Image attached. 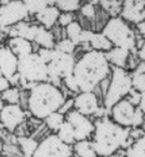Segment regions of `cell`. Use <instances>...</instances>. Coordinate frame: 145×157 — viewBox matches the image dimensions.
Returning <instances> with one entry per match:
<instances>
[{
	"label": "cell",
	"instance_id": "f1b7e54d",
	"mask_svg": "<svg viewBox=\"0 0 145 157\" xmlns=\"http://www.w3.org/2000/svg\"><path fill=\"white\" fill-rule=\"evenodd\" d=\"M65 121V115L60 112H54V113L50 114L47 118H44V124H46L47 128L50 131L56 132L59 128L63 125Z\"/></svg>",
	"mask_w": 145,
	"mask_h": 157
},
{
	"label": "cell",
	"instance_id": "277c9868",
	"mask_svg": "<svg viewBox=\"0 0 145 157\" xmlns=\"http://www.w3.org/2000/svg\"><path fill=\"white\" fill-rule=\"evenodd\" d=\"M114 47H119L133 52L136 50L138 34L128 22L120 16H112L108 19L101 30Z\"/></svg>",
	"mask_w": 145,
	"mask_h": 157
},
{
	"label": "cell",
	"instance_id": "74e56055",
	"mask_svg": "<svg viewBox=\"0 0 145 157\" xmlns=\"http://www.w3.org/2000/svg\"><path fill=\"white\" fill-rule=\"evenodd\" d=\"M145 115L142 111L140 109V107L136 106L135 107V112H134V116H133V123H132V127L133 128H138L140 126H142L143 121H144Z\"/></svg>",
	"mask_w": 145,
	"mask_h": 157
},
{
	"label": "cell",
	"instance_id": "ffe728a7",
	"mask_svg": "<svg viewBox=\"0 0 145 157\" xmlns=\"http://www.w3.org/2000/svg\"><path fill=\"white\" fill-rule=\"evenodd\" d=\"M34 42L38 48H48V49H53L55 48L56 44V39L54 37L53 33L51 32V29L44 27V26L39 25L38 26L37 33L35 36Z\"/></svg>",
	"mask_w": 145,
	"mask_h": 157
},
{
	"label": "cell",
	"instance_id": "5b68a950",
	"mask_svg": "<svg viewBox=\"0 0 145 157\" xmlns=\"http://www.w3.org/2000/svg\"><path fill=\"white\" fill-rule=\"evenodd\" d=\"M17 73L20 75V88L29 90L32 86L48 81V65L36 52L19 58Z\"/></svg>",
	"mask_w": 145,
	"mask_h": 157
},
{
	"label": "cell",
	"instance_id": "b9f144b4",
	"mask_svg": "<svg viewBox=\"0 0 145 157\" xmlns=\"http://www.w3.org/2000/svg\"><path fill=\"white\" fill-rule=\"evenodd\" d=\"M136 34H139L142 38H145V19L136 24Z\"/></svg>",
	"mask_w": 145,
	"mask_h": 157
},
{
	"label": "cell",
	"instance_id": "4fadbf2b",
	"mask_svg": "<svg viewBox=\"0 0 145 157\" xmlns=\"http://www.w3.org/2000/svg\"><path fill=\"white\" fill-rule=\"evenodd\" d=\"M119 16L129 24H139L145 19V7L143 0H124L122 1Z\"/></svg>",
	"mask_w": 145,
	"mask_h": 157
},
{
	"label": "cell",
	"instance_id": "7c38bea8",
	"mask_svg": "<svg viewBox=\"0 0 145 157\" xmlns=\"http://www.w3.org/2000/svg\"><path fill=\"white\" fill-rule=\"evenodd\" d=\"M135 107L136 106H134L127 99H122L109 109V118L121 127L131 128Z\"/></svg>",
	"mask_w": 145,
	"mask_h": 157
},
{
	"label": "cell",
	"instance_id": "52a82bcc",
	"mask_svg": "<svg viewBox=\"0 0 145 157\" xmlns=\"http://www.w3.org/2000/svg\"><path fill=\"white\" fill-rule=\"evenodd\" d=\"M75 54L64 53L54 48V58L48 65V81L60 87L62 79L71 75L76 64Z\"/></svg>",
	"mask_w": 145,
	"mask_h": 157
},
{
	"label": "cell",
	"instance_id": "7402d4cb",
	"mask_svg": "<svg viewBox=\"0 0 145 157\" xmlns=\"http://www.w3.org/2000/svg\"><path fill=\"white\" fill-rule=\"evenodd\" d=\"M89 46L90 49L101 51V52H104V53L108 52L114 47L113 44L107 39V37L102 32H94Z\"/></svg>",
	"mask_w": 145,
	"mask_h": 157
},
{
	"label": "cell",
	"instance_id": "f5cc1de1",
	"mask_svg": "<svg viewBox=\"0 0 145 157\" xmlns=\"http://www.w3.org/2000/svg\"><path fill=\"white\" fill-rule=\"evenodd\" d=\"M143 3H144V7H145V0H143Z\"/></svg>",
	"mask_w": 145,
	"mask_h": 157
},
{
	"label": "cell",
	"instance_id": "d6a6232c",
	"mask_svg": "<svg viewBox=\"0 0 145 157\" xmlns=\"http://www.w3.org/2000/svg\"><path fill=\"white\" fill-rule=\"evenodd\" d=\"M55 48L58 49V50L64 52V53L74 54L77 51V49H78V47L71 41V40H69L68 38L64 37L59 40V41H56Z\"/></svg>",
	"mask_w": 145,
	"mask_h": 157
},
{
	"label": "cell",
	"instance_id": "f35d334b",
	"mask_svg": "<svg viewBox=\"0 0 145 157\" xmlns=\"http://www.w3.org/2000/svg\"><path fill=\"white\" fill-rule=\"evenodd\" d=\"M128 101L130 102L131 104H133L134 106H138L139 103H140V99H141V93L139 91L134 90L133 88L131 89V91L129 92V94L127 95L126 98Z\"/></svg>",
	"mask_w": 145,
	"mask_h": 157
},
{
	"label": "cell",
	"instance_id": "603a6c76",
	"mask_svg": "<svg viewBox=\"0 0 145 157\" xmlns=\"http://www.w3.org/2000/svg\"><path fill=\"white\" fill-rule=\"evenodd\" d=\"M73 151H74V154H76L78 157H97L93 148L92 142L89 139L77 141L73 145Z\"/></svg>",
	"mask_w": 145,
	"mask_h": 157
},
{
	"label": "cell",
	"instance_id": "7bdbcfd3",
	"mask_svg": "<svg viewBox=\"0 0 145 157\" xmlns=\"http://www.w3.org/2000/svg\"><path fill=\"white\" fill-rule=\"evenodd\" d=\"M136 56H138V58L140 59V61L145 62V38L143 39L141 47L138 49V54H136Z\"/></svg>",
	"mask_w": 145,
	"mask_h": 157
},
{
	"label": "cell",
	"instance_id": "d6986e66",
	"mask_svg": "<svg viewBox=\"0 0 145 157\" xmlns=\"http://www.w3.org/2000/svg\"><path fill=\"white\" fill-rule=\"evenodd\" d=\"M130 54H131V51L127 49L113 47L108 52H106L105 56L112 66L127 68V63L130 58Z\"/></svg>",
	"mask_w": 145,
	"mask_h": 157
},
{
	"label": "cell",
	"instance_id": "7dc6e473",
	"mask_svg": "<svg viewBox=\"0 0 145 157\" xmlns=\"http://www.w3.org/2000/svg\"><path fill=\"white\" fill-rule=\"evenodd\" d=\"M100 1H101V0H87V2L92 3V5H94V6H99Z\"/></svg>",
	"mask_w": 145,
	"mask_h": 157
},
{
	"label": "cell",
	"instance_id": "ba28073f",
	"mask_svg": "<svg viewBox=\"0 0 145 157\" xmlns=\"http://www.w3.org/2000/svg\"><path fill=\"white\" fill-rule=\"evenodd\" d=\"M71 145L61 141L56 134H49L39 142L32 157H73Z\"/></svg>",
	"mask_w": 145,
	"mask_h": 157
},
{
	"label": "cell",
	"instance_id": "9a60e30c",
	"mask_svg": "<svg viewBox=\"0 0 145 157\" xmlns=\"http://www.w3.org/2000/svg\"><path fill=\"white\" fill-rule=\"evenodd\" d=\"M19 58L7 44L0 46V72L6 78L10 79L17 73Z\"/></svg>",
	"mask_w": 145,
	"mask_h": 157
},
{
	"label": "cell",
	"instance_id": "836d02e7",
	"mask_svg": "<svg viewBox=\"0 0 145 157\" xmlns=\"http://www.w3.org/2000/svg\"><path fill=\"white\" fill-rule=\"evenodd\" d=\"M132 88L140 93L145 92V72L144 73H131Z\"/></svg>",
	"mask_w": 145,
	"mask_h": 157
},
{
	"label": "cell",
	"instance_id": "cb8c5ba5",
	"mask_svg": "<svg viewBox=\"0 0 145 157\" xmlns=\"http://www.w3.org/2000/svg\"><path fill=\"white\" fill-rule=\"evenodd\" d=\"M55 134L59 136V139H60L61 141L68 144V145L73 146L77 142L76 136H75L74 128L71 127V125L66 119H65V121L63 123V125L59 128V130L55 132Z\"/></svg>",
	"mask_w": 145,
	"mask_h": 157
},
{
	"label": "cell",
	"instance_id": "d590c367",
	"mask_svg": "<svg viewBox=\"0 0 145 157\" xmlns=\"http://www.w3.org/2000/svg\"><path fill=\"white\" fill-rule=\"evenodd\" d=\"M74 21H76L75 13H71V12H61L58 20V25L61 26L62 28H65L67 25H69Z\"/></svg>",
	"mask_w": 145,
	"mask_h": 157
},
{
	"label": "cell",
	"instance_id": "d4e9b609",
	"mask_svg": "<svg viewBox=\"0 0 145 157\" xmlns=\"http://www.w3.org/2000/svg\"><path fill=\"white\" fill-rule=\"evenodd\" d=\"M83 27L79 21H74L73 23H71L69 25H67L64 28L65 37L68 38L69 40L74 42L77 47L79 46V38H80L81 32H82Z\"/></svg>",
	"mask_w": 145,
	"mask_h": 157
},
{
	"label": "cell",
	"instance_id": "2e32d148",
	"mask_svg": "<svg viewBox=\"0 0 145 157\" xmlns=\"http://www.w3.org/2000/svg\"><path fill=\"white\" fill-rule=\"evenodd\" d=\"M38 23H32L28 21L20 22L19 24H16L14 26H11L9 28L2 29L3 32L7 34L8 38L10 37H22L24 39H27L29 41H34L36 33H37Z\"/></svg>",
	"mask_w": 145,
	"mask_h": 157
},
{
	"label": "cell",
	"instance_id": "1f68e13d",
	"mask_svg": "<svg viewBox=\"0 0 145 157\" xmlns=\"http://www.w3.org/2000/svg\"><path fill=\"white\" fill-rule=\"evenodd\" d=\"M1 98L7 104H20L21 101V89L19 87H10L1 93Z\"/></svg>",
	"mask_w": 145,
	"mask_h": 157
},
{
	"label": "cell",
	"instance_id": "484cf974",
	"mask_svg": "<svg viewBox=\"0 0 145 157\" xmlns=\"http://www.w3.org/2000/svg\"><path fill=\"white\" fill-rule=\"evenodd\" d=\"M127 156L128 157H145V133L127 147Z\"/></svg>",
	"mask_w": 145,
	"mask_h": 157
},
{
	"label": "cell",
	"instance_id": "4dcf8cb0",
	"mask_svg": "<svg viewBox=\"0 0 145 157\" xmlns=\"http://www.w3.org/2000/svg\"><path fill=\"white\" fill-rule=\"evenodd\" d=\"M29 15H36L49 6L48 0H22Z\"/></svg>",
	"mask_w": 145,
	"mask_h": 157
},
{
	"label": "cell",
	"instance_id": "f6af8a7d",
	"mask_svg": "<svg viewBox=\"0 0 145 157\" xmlns=\"http://www.w3.org/2000/svg\"><path fill=\"white\" fill-rule=\"evenodd\" d=\"M8 40V36L5 32H3L1 28H0V46H2V44H6Z\"/></svg>",
	"mask_w": 145,
	"mask_h": 157
},
{
	"label": "cell",
	"instance_id": "8992f818",
	"mask_svg": "<svg viewBox=\"0 0 145 157\" xmlns=\"http://www.w3.org/2000/svg\"><path fill=\"white\" fill-rule=\"evenodd\" d=\"M132 89V79L130 74L126 68L112 66L109 85L103 97V105L106 111L115 105L120 100L126 99L127 95Z\"/></svg>",
	"mask_w": 145,
	"mask_h": 157
},
{
	"label": "cell",
	"instance_id": "8d00e7d4",
	"mask_svg": "<svg viewBox=\"0 0 145 157\" xmlns=\"http://www.w3.org/2000/svg\"><path fill=\"white\" fill-rule=\"evenodd\" d=\"M36 53L39 56V58L44 61L46 64H49L54 58V48L48 49V48H39Z\"/></svg>",
	"mask_w": 145,
	"mask_h": 157
},
{
	"label": "cell",
	"instance_id": "60d3db41",
	"mask_svg": "<svg viewBox=\"0 0 145 157\" xmlns=\"http://www.w3.org/2000/svg\"><path fill=\"white\" fill-rule=\"evenodd\" d=\"M10 87H11V83H10L9 79L6 78L5 76H0V94L5 92Z\"/></svg>",
	"mask_w": 145,
	"mask_h": 157
},
{
	"label": "cell",
	"instance_id": "30bf717a",
	"mask_svg": "<svg viewBox=\"0 0 145 157\" xmlns=\"http://www.w3.org/2000/svg\"><path fill=\"white\" fill-rule=\"evenodd\" d=\"M65 119L74 128L76 141L87 140L93 134L94 123H92L88 116L79 113L76 109H71L65 114Z\"/></svg>",
	"mask_w": 145,
	"mask_h": 157
},
{
	"label": "cell",
	"instance_id": "ac0fdd59",
	"mask_svg": "<svg viewBox=\"0 0 145 157\" xmlns=\"http://www.w3.org/2000/svg\"><path fill=\"white\" fill-rule=\"evenodd\" d=\"M60 14L61 11L55 6H48L42 11L36 14L35 17H36V21H37V23L39 25L44 26V27L48 28V29H52L58 24Z\"/></svg>",
	"mask_w": 145,
	"mask_h": 157
},
{
	"label": "cell",
	"instance_id": "816d5d0a",
	"mask_svg": "<svg viewBox=\"0 0 145 157\" xmlns=\"http://www.w3.org/2000/svg\"><path fill=\"white\" fill-rule=\"evenodd\" d=\"M142 126H143V128H144V130H145V118H144V121H143Z\"/></svg>",
	"mask_w": 145,
	"mask_h": 157
},
{
	"label": "cell",
	"instance_id": "83f0119b",
	"mask_svg": "<svg viewBox=\"0 0 145 157\" xmlns=\"http://www.w3.org/2000/svg\"><path fill=\"white\" fill-rule=\"evenodd\" d=\"M99 6L100 9L105 11L112 17V16H119L122 2L118 0H101Z\"/></svg>",
	"mask_w": 145,
	"mask_h": 157
},
{
	"label": "cell",
	"instance_id": "7a4b0ae2",
	"mask_svg": "<svg viewBox=\"0 0 145 157\" xmlns=\"http://www.w3.org/2000/svg\"><path fill=\"white\" fill-rule=\"evenodd\" d=\"M91 142L97 157H109L119 148L129 147L134 140L130 136V128L121 127L108 116H104L94 123Z\"/></svg>",
	"mask_w": 145,
	"mask_h": 157
},
{
	"label": "cell",
	"instance_id": "5bb4252c",
	"mask_svg": "<svg viewBox=\"0 0 145 157\" xmlns=\"http://www.w3.org/2000/svg\"><path fill=\"white\" fill-rule=\"evenodd\" d=\"M99 109V98L94 91L79 92L74 98V109L88 117L94 115Z\"/></svg>",
	"mask_w": 145,
	"mask_h": 157
},
{
	"label": "cell",
	"instance_id": "4316f807",
	"mask_svg": "<svg viewBox=\"0 0 145 157\" xmlns=\"http://www.w3.org/2000/svg\"><path fill=\"white\" fill-rule=\"evenodd\" d=\"M53 6H55L61 12H71L75 13L78 11L82 5V0H52Z\"/></svg>",
	"mask_w": 145,
	"mask_h": 157
},
{
	"label": "cell",
	"instance_id": "3957f363",
	"mask_svg": "<svg viewBox=\"0 0 145 157\" xmlns=\"http://www.w3.org/2000/svg\"><path fill=\"white\" fill-rule=\"evenodd\" d=\"M66 98L60 87L50 81L36 83L28 90L26 109L32 117L44 120L50 114L59 112Z\"/></svg>",
	"mask_w": 145,
	"mask_h": 157
},
{
	"label": "cell",
	"instance_id": "f546056e",
	"mask_svg": "<svg viewBox=\"0 0 145 157\" xmlns=\"http://www.w3.org/2000/svg\"><path fill=\"white\" fill-rule=\"evenodd\" d=\"M79 15L80 17H82V20L90 22L93 26V21H94L95 16L97 13V7L90 2H85L80 6L79 8Z\"/></svg>",
	"mask_w": 145,
	"mask_h": 157
},
{
	"label": "cell",
	"instance_id": "bcb514c9",
	"mask_svg": "<svg viewBox=\"0 0 145 157\" xmlns=\"http://www.w3.org/2000/svg\"><path fill=\"white\" fill-rule=\"evenodd\" d=\"M7 131V130L5 129V128H3V126L1 125V124H0V140H1V139L3 138V136H5V132Z\"/></svg>",
	"mask_w": 145,
	"mask_h": 157
},
{
	"label": "cell",
	"instance_id": "8fae6325",
	"mask_svg": "<svg viewBox=\"0 0 145 157\" xmlns=\"http://www.w3.org/2000/svg\"><path fill=\"white\" fill-rule=\"evenodd\" d=\"M26 119V112L20 104H6L0 111V124L8 132H14Z\"/></svg>",
	"mask_w": 145,
	"mask_h": 157
},
{
	"label": "cell",
	"instance_id": "e575fe53",
	"mask_svg": "<svg viewBox=\"0 0 145 157\" xmlns=\"http://www.w3.org/2000/svg\"><path fill=\"white\" fill-rule=\"evenodd\" d=\"M62 83L64 85V87L69 91V92H73V93L80 92V90H79V86H78V83H77V80L73 74L64 77V78L62 79Z\"/></svg>",
	"mask_w": 145,
	"mask_h": 157
},
{
	"label": "cell",
	"instance_id": "9c48e42d",
	"mask_svg": "<svg viewBox=\"0 0 145 157\" xmlns=\"http://www.w3.org/2000/svg\"><path fill=\"white\" fill-rule=\"evenodd\" d=\"M29 16L22 0H11L8 5L0 7V28L6 29L20 22L27 21Z\"/></svg>",
	"mask_w": 145,
	"mask_h": 157
},
{
	"label": "cell",
	"instance_id": "ab89813d",
	"mask_svg": "<svg viewBox=\"0 0 145 157\" xmlns=\"http://www.w3.org/2000/svg\"><path fill=\"white\" fill-rule=\"evenodd\" d=\"M71 107H74V99H71V100H65V102L63 103V105L61 106V109H60V113H62V114H66V113H68L69 111H71Z\"/></svg>",
	"mask_w": 145,
	"mask_h": 157
},
{
	"label": "cell",
	"instance_id": "db71d44e",
	"mask_svg": "<svg viewBox=\"0 0 145 157\" xmlns=\"http://www.w3.org/2000/svg\"><path fill=\"white\" fill-rule=\"evenodd\" d=\"M118 1H121V2H122V1H124V0H118Z\"/></svg>",
	"mask_w": 145,
	"mask_h": 157
},
{
	"label": "cell",
	"instance_id": "ee69618b",
	"mask_svg": "<svg viewBox=\"0 0 145 157\" xmlns=\"http://www.w3.org/2000/svg\"><path fill=\"white\" fill-rule=\"evenodd\" d=\"M138 106L140 107V109L143 112V113H144V115H145V92L141 93L140 103H139V105H138Z\"/></svg>",
	"mask_w": 145,
	"mask_h": 157
},
{
	"label": "cell",
	"instance_id": "9f6ffc18",
	"mask_svg": "<svg viewBox=\"0 0 145 157\" xmlns=\"http://www.w3.org/2000/svg\"><path fill=\"white\" fill-rule=\"evenodd\" d=\"M0 76H2V75H1V72H0Z\"/></svg>",
	"mask_w": 145,
	"mask_h": 157
},
{
	"label": "cell",
	"instance_id": "681fc988",
	"mask_svg": "<svg viewBox=\"0 0 145 157\" xmlns=\"http://www.w3.org/2000/svg\"><path fill=\"white\" fill-rule=\"evenodd\" d=\"M2 154H3V143L0 141V157H2Z\"/></svg>",
	"mask_w": 145,
	"mask_h": 157
},
{
	"label": "cell",
	"instance_id": "f907efd6",
	"mask_svg": "<svg viewBox=\"0 0 145 157\" xmlns=\"http://www.w3.org/2000/svg\"><path fill=\"white\" fill-rule=\"evenodd\" d=\"M10 1H11V0H0V5H1V6H6V5H8Z\"/></svg>",
	"mask_w": 145,
	"mask_h": 157
},
{
	"label": "cell",
	"instance_id": "11a10c76",
	"mask_svg": "<svg viewBox=\"0 0 145 157\" xmlns=\"http://www.w3.org/2000/svg\"><path fill=\"white\" fill-rule=\"evenodd\" d=\"M121 157H128V156H127V155H126V156H121Z\"/></svg>",
	"mask_w": 145,
	"mask_h": 157
},
{
	"label": "cell",
	"instance_id": "6da1fadb",
	"mask_svg": "<svg viewBox=\"0 0 145 157\" xmlns=\"http://www.w3.org/2000/svg\"><path fill=\"white\" fill-rule=\"evenodd\" d=\"M112 65L105 53L97 50L85 51L76 60L73 75L80 92L95 91L102 80L111 76Z\"/></svg>",
	"mask_w": 145,
	"mask_h": 157
},
{
	"label": "cell",
	"instance_id": "44dd1931",
	"mask_svg": "<svg viewBox=\"0 0 145 157\" xmlns=\"http://www.w3.org/2000/svg\"><path fill=\"white\" fill-rule=\"evenodd\" d=\"M16 144L19 146L20 151L23 157H32L38 147L39 142L34 138L22 136L16 139Z\"/></svg>",
	"mask_w": 145,
	"mask_h": 157
},
{
	"label": "cell",
	"instance_id": "c3c4849f",
	"mask_svg": "<svg viewBox=\"0 0 145 157\" xmlns=\"http://www.w3.org/2000/svg\"><path fill=\"white\" fill-rule=\"evenodd\" d=\"M6 105V103H5V101L2 100V98H1V95H0V111L3 109V106Z\"/></svg>",
	"mask_w": 145,
	"mask_h": 157
},
{
	"label": "cell",
	"instance_id": "6f0895ef",
	"mask_svg": "<svg viewBox=\"0 0 145 157\" xmlns=\"http://www.w3.org/2000/svg\"><path fill=\"white\" fill-rule=\"evenodd\" d=\"M0 7H1V5H0Z\"/></svg>",
	"mask_w": 145,
	"mask_h": 157
},
{
	"label": "cell",
	"instance_id": "e0dca14e",
	"mask_svg": "<svg viewBox=\"0 0 145 157\" xmlns=\"http://www.w3.org/2000/svg\"><path fill=\"white\" fill-rule=\"evenodd\" d=\"M6 44L11 49V51L17 58H22V56H25L27 54L36 52L34 42L29 41L27 39H24L22 37L8 38Z\"/></svg>",
	"mask_w": 145,
	"mask_h": 157
}]
</instances>
